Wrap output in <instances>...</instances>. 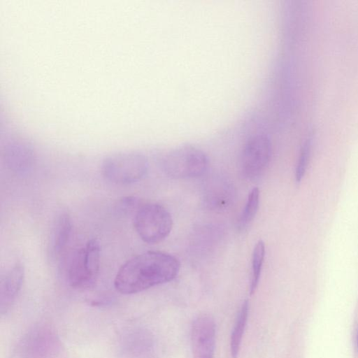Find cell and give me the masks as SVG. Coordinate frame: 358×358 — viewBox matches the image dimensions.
Listing matches in <instances>:
<instances>
[{
	"label": "cell",
	"instance_id": "obj_3",
	"mask_svg": "<svg viewBox=\"0 0 358 358\" xmlns=\"http://www.w3.org/2000/svg\"><path fill=\"white\" fill-rule=\"evenodd\" d=\"M148 165L147 157L139 152H118L103 159L101 172L106 180L127 185L141 180L148 171Z\"/></svg>",
	"mask_w": 358,
	"mask_h": 358
},
{
	"label": "cell",
	"instance_id": "obj_1",
	"mask_svg": "<svg viewBox=\"0 0 358 358\" xmlns=\"http://www.w3.org/2000/svg\"><path fill=\"white\" fill-rule=\"evenodd\" d=\"M180 268V264L174 256L160 251H148L121 266L114 285L122 294H136L171 281L177 276Z\"/></svg>",
	"mask_w": 358,
	"mask_h": 358
},
{
	"label": "cell",
	"instance_id": "obj_8",
	"mask_svg": "<svg viewBox=\"0 0 358 358\" xmlns=\"http://www.w3.org/2000/svg\"><path fill=\"white\" fill-rule=\"evenodd\" d=\"M2 157L9 169L22 174L28 172L33 166L35 152L32 145L27 139L13 137L3 145Z\"/></svg>",
	"mask_w": 358,
	"mask_h": 358
},
{
	"label": "cell",
	"instance_id": "obj_6",
	"mask_svg": "<svg viewBox=\"0 0 358 358\" xmlns=\"http://www.w3.org/2000/svg\"><path fill=\"white\" fill-rule=\"evenodd\" d=\"M271 155V143L264 134L251 136L245 143L241 157L243 174L248 178H253L265 169Z\"/></svg>",
	"mask_w": 358,
	"mask_h": 358
},
{
	"label": "cell",
	"instance_id": "obj_10",
	"mask_svg": "<svg viewBox=\"0 0 358 358\" xmlns=\"http://www.w3.org/2000/svg\"><path fill=\"white\" fill-rule=\"evenodd\" d=\"M24 275L23 266L17 263L1 277L0 285L1 314L6 313L14 301L23 282Z\"/></svg>",
	"mask_w": 358,
	"mask_h": 358
},
{
	"label": "cell",
	"instance_id": "obj_7",
	"mask_svg": "<svg viewBox=\"0 0 358 358\" xmlns=\"http://www.w3.org/2000/svg\"><path fill=\"white\" fill-rule=\"evenodd\" d=\"M191 343L194 358H213L215 345V323L212 316L203 314L192 323Z\"/></svg>",
	"mask_w": 358,
	"mask_h": 358
},
{
	"label": "cell",
	"instance_id": "obj_2",
	"mask_svg": "<svg viewBox=\"0 0 358 358\" xmlns=\"http://www.w3.org/2000/svg\"><path fill=\"white\" fill-rule=\"evenodd\" d=\"M100 265V245L92 238L71 255L66 268V280L75 289H90L96 282Z\"/></svg>",
	"mask_w": 358,
	"mask_h": 358
},
{
	"label": "cell",
	"instance_id": "obj_13",
	"mask_svg": "<svg viewBox=\"0 0 358 358\" xmlns=\"http://www.w3.org/2000/svg\"><path fill=\"white\" fill-rule=\"evenodd\" d=\"M265 257V245L263 241L259 240L256 243L252 256V276L250 284V294H252L258 285L261 271Z\"/></svg>",
	"mask_w": 358,
	"mask_h": 358
},
{
	"label": "cell",
	"instance_id": "obj_9",
	"mask_svg": "<svg viewBox=\"0 0 358 358\" xmlns=\"http://www.w3.org/2000/svg\"><path fill=\"white\" fill-rule=\"evenodd\" d=\"M56 335L47 327L31 331L22 344V355L26 358H51L58 348Z\"/></svg>",
	"mask_w": 358,
	"mask_h": 358
},
{
	"label": "cell",
	"instance_id": "obj_14",
	"mask_svg": "<svg viewBox=\"0 0 358 358\" xmlns=\"http://www.w3.org/2000/svg\"><path fill=\"white\" fill-rule=\"evenodd\" d=\"M259 203V190L255 187L249 193L245 208L241 215L238 221L240 229H244L253 220L258 210Z\"/></svg>",
	"mask_w": 358,
	"mask_h": 358
},
{
	"label": "cell",
	"instance_id": "obj_4",
	"mask_svg": "<svg viewBox=\"0 0 358 358\" xmlns=\"http://www.w3.org/2000/svg\"><path fill=\"white\" fill-rule=\"evenodd\" d=\"M133 224L136 233L144 242L155 244L169 235L173 220L164 206L150 203L139 207L134 216Z\"/></svg>",
	"mask_w": 358,
	"mask_h": 358
},
{
	"label": "cell",
	"instance_id": "obj_15",
	"mask_svg": "<svg viewBox=\"0 0 358 358\" xmlns=\"http://www.w3.org/2000/svg\"><path fill=\"white\" fill-rule=\"evenodd\" d=\"M310 150L309 142L306 143L301 148L295 171V178L297 182H300L305 175L310 157Z\"/></svg>",
	"mask_w": 358,
	"mask_h": 358
},
{
	"label": "cell",
	"instance_id": "obj_16",
	"mask_svg": "<svg viewBox=\"0 0 358 358\" xmlns=\"http://www.w3.org/2000/svg\"><path fill=\"white\" fill-rule=\"evenodd\" d=\"M357 346H358V330H357Z\"/></svg>",
	"mask_w": 358,
	"mask_h": 358
},
{
	"label": "cell",
	"instance_id": "obj_12",
	"mask_svg": "<svg viewBox=\"0 0 358 358\" xmlns=\"http://www.w3.org/2000/svg\"><path fill=\"white\" fill-rule=\"evenodd\" d=\"M249 311V303L245 300L239 310L230 338L231 358H237L241 344L243 334L246 327Z\"/></svg>",
	"mask_w": 358,
	"mask_h": 358
},
{
	"label": "cell",
	"instance_id": "obj_5",
	"mask_svg": "<svg viewBox=\"0 0 358 358\" xmlns=\"http://www.w3.org/2000/svg\"><path fill=\"white\" fill-rule=\"evenodd\" d=\"M208 164L206 154L192 145H183L172 150L161 160L163 171L174 178L199 177L206 171Z\"/></svg>",
	"mask_w": 358,
	"mask_h": 358
},
{
	"label": "cell",
	"instance_id": "obj_11",
	"mask_svg": "<svg viewBox=\"0 0 358 358\" xmlns=\"http://www.w3.org/2000/svg\"><path fill=\"white\" fill-rule=\"evenodd\" d=\"M72 224L67 213H62L57 217L52 234L50 251L56 257L66 248L71 233Z\"/></svg>",
	"mask_w": 358,
	"mask_h": 358
}]
</instances>
